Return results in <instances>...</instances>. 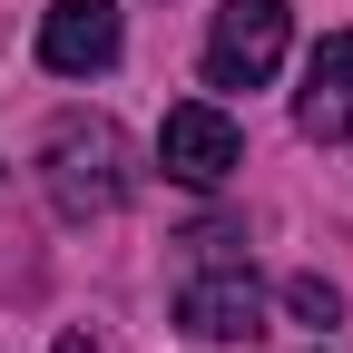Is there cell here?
<instances>
[{
    "instance_id": "6da1fadb",
    "label": "cell",
    "mask_w": 353,
    "mask_h": 353,
    "mask_svg": "<svg viewBox=\"0 0 353 353\" xmlns=\"http://www.w3.org/2000/svg\"><path fill=\"white\" fill-rule=\"evenodd\" d=\"M39 187H50V206L69 216V226L108 216L128 196V138H118V118H99V108L50 118V138H39Z\"/></svg>"
},
{
    "instance_id": "7a4b0ae2",
    "label": "cell",
    "mask_w": 353,
    "mask_h": 353,
    "mask_svg": "<svg viewBox=\"0 0 353 353\" xmlns=\"http://www.w3.org/2000/svg\"><path fill=\"white\" fill-rule=\"evenodd\" d=\"M187 245H206V265L176 285V324H187L196 343H236V334H255L265 285L245 275V255H226L236 236H226V226H206V236H187Z\"/></svg>"
},
{
    "instance_id": "3957f363",
    "label": "cell",
    "mask_w": 353,
    "mask_h": 353,
    "mask_svg": "<svg viewBox=\"0 0 353 353\" xmlns=\"http://www.w3.org/2000/svg\"><path fill=\"white\" fill-rule=\"evenodd\" d=\"M285 39H294L285 0H226L206 20V88H265L285 69Z\"/></svg>"
},
{
    "instance_id": "277c9868",
    "label": "cell",
    "mask_w": 353,
    "mask_h": 353,
    "mask_svg": "<svg viewBox=\"0 0 353 353\" xmlns=\"http://www.w3.org/2000/svg\"><path fill=\"white\" fill-rule=\"evenodd\" d=\"M157 167L176 176V187H226V176L245 167V128L216 99H176L167 128H157Z\"/></svg>"
},
{
    "instance_id": "5b68a950",
    "label": "cell",
    "mask_w": 353,
    "mask_h": 353,
    "mask_svg": "<svg viewBox=\"0 0 353 353\" xmlns=\"http://www.w3.org/2000/svg\"><path fill=\"white\" fill-rule=\"evenodd\" d=\"M118 50H128L118 0H50L39 10V69L50 79H99V69H118Z\"/></svg>"
},
{
    "instance_id": "8992f818",
    "label": "cell",
    "mask_w": 353,
    "mask_h": 353,
    "mask_svg": "<svg viewBox=\"0 0 353 353\" xmlns=\"http://www.w3.org/2000/svg\"><path fill=\"white\" fill-rule=\"evenodd\" d=\"M294 128L324 148H353V30H334L314 59H304V88H294Z\"/></svg>"
},
{
    "instance_id": "52a82bcc",
    "label": "cell",
    "mask_w": 353,
    "mask_h": 353,
    "mask_svg": "<svg viewBox=\"0 0 353 353\" xmlns=\"http://www.w3.org/2000/svg\"><path fill=\"white\" fill-rule=\"evenodd\" d=\"M285 304H294L304 324H334V314H343V294H334L324 275H294V285H285Z\"/></svg>"
},
{
    "instance_id": "ba28073f",
    "label": "cell",
    "mask_w": 353,
    "mask_h": 353,
    "mask_svg": "<svg viewBox=\"0 0 353 353\" xmlns=\"http://www.w3.org/2000/svg\"><path fill=\"white\" fill-rule=\"evenodd\" d=\"M50 353H99V343H88V334H59V343H50Z\"/></svg>"
}]
</instances>
